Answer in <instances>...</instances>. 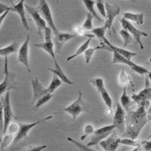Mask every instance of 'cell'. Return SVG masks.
Masks as SVG:
<instances>
[{
	"mask_svg": "<svg viewBox=\"0 0 151 151\" xmlns=\"http://www.w3.org/2000/svg\"><path fill=\"white\" fill-rule=\"evenodd\" d=\"M124 19L129 21L130 23H136L138 25H142L144 23V14L143 13H133V12H124Z\"/></svg>",
	"mask_w": 151,
	"mask_h": 151,
	"instance_id": "obj_23",
	"label": "cell"
},
{
	"mask_svg": "<svg viewBox=\"0 0 151 151\" xmlns=\"http://www.w3.org/2000/svg\"><path fill=\"white\" fill-rule=\"evenodd\" d=\"M128 1H130V2H133V3H135V2H136V0H128Z\"/></svg>",
	"mask_w": 151,
	"mask_h": 151,
	"instance_id": "obj_52",
	"label": "cell"
},
{
	"mask_svg": "<svg viewBox=\"0 0 151 151\" xmlns=\"http://www.w3.org/2000/svg\"><path fill=\"white\" fill-rule=\"evenodd\" d=\"M119 35H120V36L122 37V39H123V41H124V46H123L124 48H125L126 47L128 46L129 44H130V43L132 42V41L134 40L133 37L131 36V35L129 33L128 31H126V30L124 29H122L119 31Z\"/></svg>",
	"mask_w": 151,
	"mask_h": 151,
	"instance_id": "obj_33",
	"label": "cell"
},
{
	"mask_svg": "<svg viewBox=\"0 0 151 151\" xmlns=\"http://www.w3.org/2000/svg\"><path fill=\"white\" fill-rule=\"evenodd\" d=\"M93 19H94V17H93V15H92L91 13L87 12V14H86V18L85 22L82 24V28H83L85 30H89V31H91L92 29H93V28H94L93 23Z\"/></svg>",
	"mask_w": 151,
	"mask_h": 151,
	"instance_id": "obj_36",
	"label": "cell"
},
{
	"mask_svg": "<svg viewBox=\"0 0 151 151\" xmlns=\"http://www.w3.org/2000/svg\"><path fill=\"white\" fill-rule=\"evenodd\" d=\"M106 28L103 25L102 27H98V28H93V29L91 30L92 34H93L95 37H97L99 41L102 42V43L105 44L107 41H109L106 36H105V32H106Z\"/></svg>",
	"mask_w": 151,
	"mask_h": 151,
	"instance_id": "obj_28",
	"label": "cell"
},
{
	"mask_svg": "<svg viewBox=\"0 0 151 151\" xmlns=\"http://www.w3.org/2000/svg\"><path fill=\"white\" fill-rule=\"evenodd\" d=\"M62 83L63 82L61 81L60 79H59L58 77L55 75V74H54L53 75V78H52V80H51V82H50V84L48 85V86L47 87V91H48V93H55V91L59 88L61 85H62Z\"/></svg>",
	"mask_w": 151,
	"mask_h": 151,
	"instance_id": "obj_31",
	"label": "cell"
},
{
	"mask_svg": "<svg viewBox=\"0 0 151 151\" xmlns=\"http://www.w3.org/2000/svg\"><path fill=\"white\" fill-rule=\"evenodd\" d=\"M10 12H15L16 14H17L21 19V22L23 26L27 29L29 30V23L27 21V18H26V10H25V3H24V0H19L17 3L14 4L13 1L12 0V6H10Z\"/></svg>",
	"mask_w": 151,
	"mask_h": 151,
	"instance_id": "obj_16",
	"label": "cell"
},
{
	"mask_svg": "<svg viewBox=\"0 0 151 151\" xmlns=\"http://www.w3.org/2000/svg\"><path fill=\"white\" fill-rule=\"evenodd\" d=\"M68 141L70 142L71 143H73L75 147H77L81 151H98L93 150V149H91L90 147H88V146H86V145L82 144L80 142H78L77 140L73 139V138H72V137H68Z\"/></svg>",
	"mask_w": 151,
	"mask_h": 151,
	"instance_id": "obj_37",
	"label": "cell"
},
{
	"mask_svg": "<svg viewBox=\"0 0 151 151\" xmlns=\"http://www.w3.org/2000/svg\"><path fill=\"white\" fill-rule=\"evenodd\" d=\"M18 130V124H12L9 125V127L7 129L6 132H8V134H14V133H17Z\"/></svg>",
	"mask_w": 151,
	"mask_h": 151,
	"instance_id": "obj_42",
	"label": "cell"
},
{
	"mask_svg": "<svg viewBox=\"0 0 151 151\" xmlns=\"http://www.w3.org/2000/svg\"><path fill=\"white\" fill-rule=\"evenodd\" d=\"M90 105L87 102H86L83 99V94L81 91H79V96L72 104L64 108V111L68 113L72 116V121L75 122L77 117L82 114L83 112L89 111Z\"/></svg>",
	"mask_w": 151,
	"mask_h": 151,
	"instance_id": "obj_2",
	"label": "cell"
},
{
	"mask_svg": "<svg viewBox=\"0 0 151 151\" xmlns=\"http://www.w3.org/2000/svg\"><path fill=\"white\" fill-rule=\"evenodd\" d=\"M81 1L83 4L85 5L86 9L87 10V12H89L93 15L94 19H97L99 22H101L102 21L101 17L95 11V0H81Z\"/></svg>",
	"mask_w": 151,
	"mask_h": 151,
	"instance_id": "obj_25",
	"label": "cell"
},
{
	"mask_svg": "<svg viewBox=\"0 0 151 151\" xmlns=\"http://www.w3.org/2000/svg\"><path fill=\"white\" fill-rule=\"evenodd\" d=\"M4 78L3 81L0 83V98L7 93L8 91L16 88V83L14 81V75L9 70V64H8V57H4Z\"/></svg>",
	"mask_w": 151,
	"mask_h": 151,
	"instance_id": "obj_8",
	"label": "cell"
},
{
	"mask_svg": "<svg viewBox=\"0 0 151 151\" xmlns=\"http://www.w3.org/2000/svg\"><path fill=\"white\" fill-rule=\"evenodd\" d=\"M94 127H93L92 124H86V126H85V129H84V134L81 136V139L83 141V140H85V138L86 137H88L89 135H93V133L94 132Z\"/></svg>",
	"mask_w": 151,
	"mask_h": 151,
	"instance_id": "obj_40",
	"label": "cell"
},
{
	"mask_svg": "<svg viewBox=\"0 0 151 151\" xmlns=\"http://www.w3.org/2000/svg\"><path fill=\"white\" fill-rule=\"evenodd\" d=\"M117 81H118V85L120 86H122L123 88L124 87H127V86H129V85L133 86L132 81H131L130 77L129 76L128 73L124 71V69L121 70V72H120V73L118 75Z\"/></svg>",
	"mask_w": 151,
	"mask_h": 151,
	"instance_id": "obj_29",
	"label": "cell"
},
{
	"mask_svg": "<svg viewBox=\"0 0 151 151\" xmlns=\"http://www.w3.org/2000/svg\"><path fill=\"white\" fill-rule=\"evenodd\" d=\"M47 70L50 71L53 74H55L63 83H66L68 85H73V84H74V82L72 81L66 75V73H64L63 69L60 66V64L58 63V61H57L56 59L54 60V68H47Z\"/></svg>",
	"mask_w": 151,
	"mask_h": 151,
	"instance_id": "obj_20",
	"label": "cell"
},
{
	"mask_svg": "<svg viewBox=\"0 0 151 151\" xmlns=\"http://www.w3.org/2000/svg\"><path fill=\"white\" fill-rule=\"evenodd\" d=\"M10 11H7L6 12H4V14H2L1 16H0V27L2 26V24L4 23V21L5 20V18L7 17V16H8V14L10 13Z\"/></svg>",
	"mask_w": 151,
	"mask_h": 151,
	"instance_id": "obj_47",
	"label": "cell"
},
{
	"mask_svg": "<svg viewBox=\"0 0 151 151\" xmlns=\"http://www.w3.org/2000/svg\"><path fill=\"white\" fill-rule=\"evenodd\" d=\"M3 99V110H4V126L3 132L6 133V130L11 124L12 119L14 117V113L12 111V102H11V93L8 91L4 94V97L2 98Z\"/></svg>",
	"mask_w": 151,
	"mask_h": 151,
	"instance_id": "obj_7",
	"label": "cell"
},
{
	"mask_svg": "<svg viewBox=\"0 0 151 151\" xmlns=\"http://www.w3.org/2000/svg\"><path fill=\"white\" fill-rule=\"evenodd\" d=\"M120 23L122 25V28L124 29H125L126 31H128L129 33L131 35V36L133 37V39L136 41V42L139 45L140 48L141 49H143L144 46L142 44V37L144 36V37H147L148 36V33L142 31V30H140L137 28H136L132 23H130L129 21L124 19V17L123 18H120L119 19Z\"/></svg>",
	"mask_w": 151,
	"mask_h": 151,
	"instance_id": "obj_6",
	"label": "cell"
},
{
	"mask_svg": "<svg viewBox=\"0 0 151 151\" xmlns=\"http://www.w3.org/2000/svg\"><path fill=\"white\" fill-rule=\"evenodd\" d=\"M147 112H148V115H149V114L150 115V114H151V103H150V108L148 109V111H147Z\"/></svg>",
	"mask_w": 151,
	"mask_h": 151,
	"instance_id": "obj_50",
	"label": "cell"
},
{
	"mask_svg": "<svg viewBox=\"0 0 151 151\" xmlns=\"http://www.w3.org/2000/svg\"><path fill=\"white\" fill-rule=\"evenodd\" d=\"M47 145H40V146H36V147H31L25 151H42L43 150L47 149Z\"/></svg>",
	"mask_w": 151,
	"mask_h": 151,
	"instance_id": "obj_44",
	"label": "cell"
},
{
	"mask_svg": "<svg viewBox=\"0 0 151 151\" xmlns=\"http://www.w3.org/2000/svg\"><path fill=\"white\" fill-rule=\"evenodd\" d=\"M141 150V147H136V148H134L133 150L131 151H140Z\"/></svg>",
	"mask_w": 151,
	"mask_h": 151,
	"instance_id": "obj_49",
	"label": "cell"
},
{
	"mask_svg": "<svg viewBox=\"0 0 151 151\" xmlns=\"http://www.w3.org/2000/svg\"><path fill=\"white\" fill-rule=\"evenodd\" d=\"M36 9H37L38 12L41 14V16L42 17V18L44 19V21L46 22L47 27H49L52 29L53 33L54 34L58 33L59 29L55 23L51 9L46 0H39V4H38Z\"/></svg>",
	"mask_w": 151,
	"mask_h": 151,
	"instance_id": "obj_3",
	"label": "cell"
},
{
	"mask_svg": "<svg viewBox=\"0 0 151 151\" xmlns=\"http://www.w3.org/2000/svg\"><path fill=\"white\" fill-rule=\"evenodd\" d=\"M105 44L106 45V46H108L109 47H110L111 51V50H115V51L117 52L119 55H121L123 57L128 59V60H131V59L133 58L134 56H136V55H137V53H135V52H131V51H129V50L125 49V48H124V47H118L114 46L113 44H111V43L110 42V41H107Z\"/></svg>",
	"mask_w": 151,
	"mask_h": 151,
	"instance_id": "obj_22",
	"label": "cell"
},
{
	"mask_svg": "<svg viewBox=\"0 0 151 151\" xmlns=\"http://www.w3.org/2000/svg\"><path fill=\"white\" fill-rule=\"evenodd\" d=\"M98 49H105V50L111 51L110 47L108 46H106L104 43H102L101 45L94 47H88V48L85 51V53H84V56H85V60H86V64L90 63V61H91V60L93 58L94 53H95Z\"/></svg>",
	"mask_w": 151,
	"mask_h": 151,
	"instance_id": "obj_24",
	"label": "cell"
},
{
	"mask_svg": "<svg viewBox=\"0 0 151 151\" xmlns=\"http://www.w3.org/2000/svg\"><path fill=\"white\" fill-rule=\"evenodd\" d=\"M149 102H143L137 105L136 110H128L125 114V129L123 137L137 139L142 129L148 123L150 116L146 110V105Z\"/></svg>",
	"mask_w": 151,
	"mask_h": 151,
	"instance_id": "obj_1",
	"label": "cell"
},
{
	"mask_svg": "<svg viewBox=\"0 0 151 151\" xmlns=\"http://www.w3.org/2000/svg\"><path fill=\"white\" fill-rule=\"evenodd\" d=\"M54 35H55L54 43H55V54L60 53L61 47L65 43H67L68 42L78 37V35L74 34V33L73 34L65 33V32H60V30H59L58 33L54 34Z\"/></svg>",
	"mask_w": 151,
	"mask_h": 151,
	"instance_id": "obj_17",
	"label": "cell"
},
{
	"mask_svg": "<svg viewBox=\"0 0 151 151\" xmlns=\"http://www.w3.org/2000/svg\"><path fill=\"white\" fill-rule=\"evenodd\" d=\"M147 78H148V80L151 82V72L150 71H149V73H147Z\"/></svg>",
	"mask_w": 151,
	"mask_h": 151,
	"instance_id": "obj_48",
	"label": "cell"
},
{
	"mask_svg": "<svg viewBox=\"0 0 151 151\" xmlns=\"http://www.w3.org/2000/svg\"><path fill=\"white\" fill-rule=\"evenodd\" d=\"M88 38H87V40L86 41V42H84L83 43H82L81 46L78 47V49L76 50V52L73 54V55H70L68 56V58L66 59V60L68 61V62H69L71 61L72 60H73V59L77 58L78 56H80V55H81L82 54H84L85 53V51L89 47V45H90V43H91V41H92V39H93V37H94V35H88Z\"/></svg>",
	"mask_w": 151,
	"mask_h": 151,
	"instance_id": "obj_21",
	"label": "cell"
},
{
	"mask_svg": "<svg viewBox=\"0 0 151 151\" xmlns=\"http://www.w3.org/2000/svg\"><path fill=\"white\" fill-rule=\"evenodd\" d=\"M147 139H151V134L149 136V137H148V138H147Z\"/></svg>",
	"mask_w": 151,
	"mask_h": 151,
	"instance_id": "obj_51",
	"label": "cell"
},
{
	"mask_svg": "<svg viewBox=\"0 0 151 151\" xmlns=\"http://www.w3.org/2000/svg\"><path fill=\"white\" fill-rule=\"evenodd\" d=\"M90 83L92 84V86L98 92H99L101 89H103L104 87H105L104 79L99 78V77H95V78L91 79L90 80Z\"/></svg>",
	"mask_w": 151,
	"mask_h": 151,
	"instance_id": "obj_35",
	"label": "cell"
},
{
	"mask_svg": "<svg viewBox=\"0 0 151 151\" xmlns=\"http://www.w3.org/2000/svg\"><path fill=\"white\" fill-rule=\"evenodd\" d=\"M131 99L134 103L140 105L143 102H150L151 101V87L150 86V83L148 78H146V85L145 87L140 91L138 93H133Z\"/></svg>",
	"mask_w": 151,
	"mask_h": 151,
	"instance_id": "obj_18",
	"label": "cell"
},
{
	"mask_svg": "<svg viewBox=\"0 0 151 151\" xmlns=\"http://www.w3.org/2000/svg\"><path fill=\"white\" fill-rule=\"evenodd\" d=\"M53 96H54L53 93H47L44 96H42V98H40V99L35 103V109H38V108L43 106V105H45V104H47V102H49V101L52 99Z\"/></svg>",
	"mask_w": 151,
	"mask_h": 151,
	"instance_id": "obj_34",
	"label": "cell"
},
{
	"mask_svg": "<svg viewBox=\"0 0 151 151\" xmlns=\"http://www.w3.org/2000/svg\"><path fill=\"white\" fill-rule=\"evenodd\" d=\"M29 35H27L25 41L23 42V44L19 47L17 51V61L21 63L23 67L27 69L29 73H31V70L29 68Z\"/></svg>",
	"mask_w": 151,
	"mask_h": 151,
	"instance_id": "obj_11",
	"label": "cell"
},
{
	"mask_svg": "<svg viewBox=\"0 0 151 151\" xmlns=\"http://www.w3.org/2000/svg\"><path fill=\"white\" fill-rule=\"evenodd\" d=\"M111 52H112V55H113V56H112V63L113 64H123V65H126L133 72H135L136 73L139 74L141 76L147 75V73H149V70L146 69L145 68L140 66L138 64H136L131 60H128V59L123 57L121 55H119L115 50H111Z\"/></svg>",
	"mask_w": 151,
	"mask_h": 151,
	"instance_id": "obj_4",
	"label": "cell"
},
{
	"mask_svg": "<svg viewBox=\"0 0 151 151\" xmlns=\"http://www.w3.org/2000/svg\"><path fill=\"white\" fill-rule=\"evenodd\" d=\"M98 93L100 94V96L102 98V100L105 103V105H106L107 109H112V103H113L112 102V99H111L110 93H108V91L106 90V88L104 87L103 89H101Z\"/></svg>",
	"mask_w": 151,
	"mask_h": 151,
	"instance_id": "obj_30",
	"label": "cell"
},
{
	"mask_svg": "<svg viewBox=\"0 0 151 151\" xmlns=\"http://www.w3.org/2000/svg\"><path fill=\"white\" fill-rule=\"evenodd\" d=\"M85 31L86 30L82 28V26H76V27H74V34H76L78 36L84 35Z\"/></svg>",
	"mask_w": 151,
	"mask_h": 151,
	"instance_id": "obj_45",
	"label": "cell"
},
{
	"mask_svg": "<svg viewBox=\"0 0 151 151\" xmlns=\"http://www.w3.org/2000/svg\"><path fill=\"white\" fill-rule=\"evenodd\" d=\"M52 34L53 31L52 29L47 26L44 29V37H45V41L43 42H40V43H35L34 46L42 49L43 51H45L47 54H48L53 60L56 59V55H55V43L53 42L52 39Z\"/></svg>",
	"mask_w": 151,
	"mask_h": 151,
	"instance_id": "obj_10",
	"label": "cell"
},
{
	"mask_svg": "<svg viewBox=\"0 0 151 151\" xmlns=\"http://www.w3.org/2000/svg\"><path fill=\"white\" fill-rule=\"evenodd\" d=\"M13 140H14V137L12 136V134L6 135L4 137V139L1 140V150H2V151H4V148L8 147L12 142H13Z\"/></svg>",
	"mask_w": 151,
	"mask_h": 151,
	"instance_id": "obj_39",
	"label": "cell"
},
{
	"mask_svg": "<svg viewBox=\"0 0 151 151\" xmlns=\"http://www.w3.org/2000/svg\"><path fill=\"white\" fill-rule=\"evenodd\" d=\"M120 145H124V146H129V147H141V141L138 139H132V138H128V137H123L120 138L119 141Z\"/></svg>",
	"mask_w": 151,
	"mask_h": 151,
	"instance_id": "obj_32",
	"label": "cell"
},
{
	"mask_svg": "<svg viewBox=\"0 0 151 151\" xmlns=\"http://www.w3.org/2000/svg\"><path fill=\"white\" fill-rule=\"evenodd\" d=\"M25 10L30 15L33 21L35 22V25L37 27V32L40 35V37L42 39V30H44L45 28L47 27L46 22L44 21V19L42 18V17L41 16V14L38 12L37 9L35 7L29 6V5L25 4Z\"/></svg>",
	"mask_w": 151,
	"mask_h": 151,
	"instance_id": "obj_13",
	"label": "cell"
},
{
	"mask_svg": "<svg viewBox=\"0 0 151 151\" xmlns=\"http://www.w3.org/2000/svg\"><path fill=\"white\" fill-rule=\"evenodd\" d=\"M141 150L143 151H151V139H146L141 142Z\"/></svg>",
	"mask_w": 151,
	"mask_h": 151,
	"instance_id": "obj_41",
	"label": "cell"
},
{
	"mask_svg": "<svg viewBox=\"0 0 151 151\" xmlns=\"http://www.w3.org/2000/svg\"><path fill=\"white\" fill-rule=\"evenodd\" d=\"M31 84H32V90H33V99L31 101L32 105H35V103L42 96H44L45 94L48 93L47 88L44 87L37 78H34L31 81Z\"/></svg>",
	"mask_w": 151,
	"mask_h": 151,
	"instance_id": "obj_19",
	"label": "cell"
},
{
	"mask_svg": "<svg viewBox=\"0 0 151 151\" xmlns=\"http://www.w3.org/2000/svg\"><path fill=\"white\" fill-rule=\"evenodd\" d=\"M18 48H19V47H18V43L17 42H12V44H10L8 46L0 47V56L8 57L10 55L17 52Z\"/></svg>",
	"mask_w": 151,
	"mask_h": 151,
	"instance_id": "obj_26",
	"label": "cell"
},
{
	"mask_svg": "<svg viewBox=\"0 0 151 151\" xmlns=\"http://www.w3.org/2000/svg\"><path fill=\"white\" fill-rule=\"evenodd\" d=\"M7 11H10V6L0 2V16L2 14H4V12H7Z\"/></svg>",
	"mask_w": 151,
	"mask_h": 151,
	"instance_id": "obj_46",
	"label": "cell"
},
{
	"mask_svg": "<svg viewBox=\"0 0 151 151\" xmlns=\"http://www.w3.org/2000/svg\"><path fill=\"white\" fill-rule=\"evenodd\" d=\"M95 7L97 8L99 13L105 18V5L104 0H95Z\"/></svg>",
	"mask_w": 151,
	"mask_h": 151,
	"instance_id": "obj_38",
	"label": "cell"
},
{
	"mask_svg": "<svg viewBox=\"0 0 151 151\" xmlns=\"http://www.w3.org/2000/svg\"><path fill=\"white\" fill-rule=\"evenodd\" d=\"M119 141H120V137L117 136L115 129L108 137L102 140L99 144L101 146L104 151H116L120 145Z\"/></svg>",
	"mask_w": 151,
	"mask_h": 151,
	"instance_id": "obj_15",
	"label": "cell"
},
{
	"mask_svg": "<svg viewBox=\"0 0 151 151\" xmlns=\"http://www.w3.org/2000/svg\"><path fill=\"white\" fill-rule=\"evenodd\" d=\"M53 118V116L50 115V116H47L46 117H43L42 119H40L36 122L34 123H30V124H18V130L17 132L16 133V136L14 137V140H13V143H17L20 141H22L24 139L25 137H28L29 131L34 129L38 124H42V123H44L47 122L50 119Z\"/></svg>",
	"mask_w": 151,
	"mask_h": 151,
	"instance_id": "obj_5",
	"label": "cell"
},
{
	"mask_svg": "<svg viewBox=\"0 0 151 151\" xmlns=\"http://www.w3.org/2000/svg\"><path fill=\"white\" fill-rule=\"evenodd\" d=\"M4 126V110H3V99H0V129H3Z\"/></svg>",
	"mask_w": 151,
	"mask_h": 151,
	"instance_id": "obj_43",
	"label": "cell"
},
{
	"mask_svg": "<svg viewBox=\"0 0 151 151\" xmlns=\"http://www.w3.org/2000/svg\"><path fill=\"white\" fill-rule=\"evenodd\" d=\"M122 135L125 129V110L121 106L120 103H116V111L113 115V124Z\"/></svg>",
	"mask_w": 151,
	"mask_h": 151,
	"instance_id": "obj_14",
	"label": "cell"
},
{
	"mask_svg": "<svg viewBox=\"0 0 151 151\" xmlns=\"http://www.w3.org/2000/svg\"><path fill=\"white\" fill-rule=\"evenodd\" d=\"M105 17L104 26L106 29L111 30L112 29V24L116 17L120 14V8L115 5L111 4L109 3H105Z\"/></svg>",
	"mask_w": 151,
	"mask_h": 151,
	"instance_id": "obj_12",
	"label": "cell"
},
{
	"mask_svg": "<svg viewBox=\"0 0 151 151\" xmlns=\"http://www.w3.org/2000/svg\"><path fill=\"white\" fill-rule=\"evenodd\" d=\"M149 62L150 63V65H151V58H150V60H149Z\"/></svg>",
	"mask_w": 151,
	"mask_h": 151,
	"instance_id": "obj_53",
	"label": "cell"
},
{
	"mask_svg": "<svg viewBox=\"0 0 151 151\" xmlns=\"http://www.w3.org/2000/svg\"><path fill=\"white\" fill-rule=\"evenodd\" d=\"M132 103H133V100L128 95L126 87H124L123 93H122V95L120 97V105L125 111H128V110H129V107L131 106Z\"/></svg>",
	"mask_w": 151,
	"mask_h": 151,
	"instance_id": "obj_27",
	"label": "cell"
},
{
	"mask_svg": "<svg viewBox=\"0 0 151 151\" xmlns=\"http://www.w3.org/2000/svg\"><path fill=\"white\" fill-rule=\"evenodd\" d=\"M115 129H116V126L114 124L105 125V126H103L101 128L95 129L93 133V136L91 137L90 142L86 144V146L92 147L94 145H98L102 140L108 137Z\"/></svg>",
	"mask_w": 151,
	"mask_h": 151,
	"instance_id": "obj_9",
	"label": "cell"
}]
</instances>
